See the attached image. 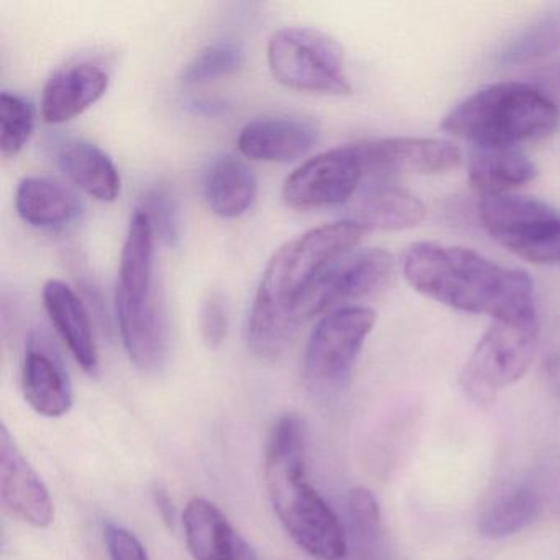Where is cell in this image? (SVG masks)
<instances>
[{
  "label": "cell",
  "mask_w": 560,
  "mask_h": 560,
  "mask_svg": "<svg viewBox=\"0 0 560 560\" xmlns=\"http://www.w3.org/2000/svg\"><path fill=\"white\" fill-rule=\"evenodd\" d=\"M363 231L343 219L319 225L281 245L265 267L245 327L257 359L277 360L310 319V301L330 267L355 252Z\"/></svg>",
  "instance_id": "obj_1"
},
{
  "label": "cell",
  "mask_w": 560,
  "mask_h": 560,
  "mask_svg": "<svg viewBox=\"0 0 560 560\" xmlns=\"http://www.w3.org/2000/svg\"><path fill=\"white\" fill-rule=\"evenodd\" d=\"M402 271L418 293L452 310L506 323L537 319L529 275L470 248L419 242L406 252Z\"/></svg>",
  "instance_id": "obj_2"
},
{
  "label": "cell",
  "mask_w": 560,
  "mask_h": 560,
  "mask_svg": "<svg viewBox=\"0 0 560 560\" xmlns=\"http://www.w3.org/2000/svg\"><path fill=\"white\" fill-rule=\"evenodd\" d=\"M264 470L271 506L291 539L314 559H347L346 527L307 478L300 416H283L271 429Z\"/></svg>",
  "instance_id": "obj_3"
},
{
  "label": "cell",
  "mask_w": 560,
  "mask_h": 560,
  "mask_svg": "<svg viewBox=\"0 0 560 560\" xmlns=\"http://www.w3.org/2000/svg\"><path fill=\"white\" fill-rule=\"evenodd\" d=\"M559 106L520 81L491 84L458 103L442 130L474 147H520L556 132Z\"/></svg>",
  "instance_id": "obj_4"
},
{
  "label": "cell",
  "mask_w": 560,
  "mask_h": 560,
  "mask_svg": "<svg viewBox=\"0 0 560 560\" xmlns=\"http://www.w3.org/2000/svg\"><path fill=\"white\" fill-rule=\"evenodd\" d=\"M267 60L275 81L290 90L330 96L352 91L342 45L319 28H281L268 42Z\"/></svg>",
  "instance_id": "obj_5"
},
{
  "label": "cell",
  "mask_w": 560,
  "mask_h": 560,
  "mask_svg": "<svg viewBox=\"0 0 560 560\" xmlns=\"http://www.w3.org/2000/svg\"><path fill=\"white\" fill-rule=\"evenodd\" d=\"M481 224L511 254L537 265L560 264V212L529 196H483Z\"/></svg>",
  "instance_id": "obj_6"
},
{
  "label": "cell",
  "mask_w": 560,
  "mask_h": 560,
  "mask_svg": "<svg viewBox=\"0 0 560 560\" xmlns=\"http://www.w3.org/2000/svg\"><path fill=\"white\" fill-rule=\"evenodd\" d=\"M539 343V323L494 320L462 370L460 385L478 405H491L498 392L529 370Z\"/></svg>",
  "instance_id": "obj_7"
},
{
  "label": "cell",
  "mask_w": 560,
  "mask_h": 560,
  "mask_svg": "<svg viewBox=\"0 0 560 560\" xmlns=\"http://www.w3.org/2000/svg\"><path fill=\"white\" fill-rule=\"evenodd\" d=\"M375 323V311L363 306L342 307L320 317L304 352V378L317 388L343 385Z\"/></svg>",
  "instance_id": "obj_8"
},
{
  "label": "cell",
  "mask_w": 560,
  "mask_h": 560,
  "mask_svg": "<svg viewBox=\"0 0 560 560\" xmlns=\"http://www.w3.org/2000/svg\"><path fill=\"white\" fill-rule=\"evenodd\" d=\"M365 178L353 145L319 153L298 166L283 186V199L296 211L332 208L349 201Z\"/></svg>",
  "instance_id": "obj_9"
},
{
  "label": "cell",
  "mask_w": 560,
  "mask_h": 560,
  "mask_svg": "<svg viewBox=\"0 0 560 560\" xmlns=\"http://www.w3.org/2000/svg\"><path fill=\"white\" fill-rule=\"evenodd\" d=\"M393 271L395 258L382 248L352 252L320 278L311 296L310 319L373 296L389 283Z\"/></svg>",
  "instance_id": "obj_10"
},
{
  "label": "cell",
  "mask_w": 560,
  "mask_h": 560,
  "mask_svg": "<svg viewBox=\"0 0 560 560\" xmlns=\"http://www.w3.org/2000/svg\"><path fill=\"white\" fill-rule=\"evenodd\" d=\"M155 232L149 218L136 209L120 254L116 284L117 320L140 319L162 313L155 293Z\"/></svg>",
  "instance_id": "obj_11"
},
{
  "label": "cell",
  "mask_w": 560,
  "mask_h": 560,
  "mask_svg": "<svg viewBox=\"0 0 560 560\" xmlns=\"http://www.w3.org/2000/svg\"><path fill=\"white\" fill-rule=\"evenodd\" d=\"M362 163L363 175L385 178L393 175H435L460 166L462 152L454 143L439 139L363 140L352 143Z\"/></svg>",
  "instance_id": "obj_12"
},
{
  "label": "cell",
  "mask_w": 560,
  "mask_h": 560,
  "mask_svg": "<svg viewBox=\"0 0 560 560\" xmlns=\"http://www.w3.org/2000/svg\"><path fill=\"white\" fill-rule=\"evenodd\" d=\"M0 500L11 516L35 529H47L55 521L47 485L5 425L0 428Z\"/></svg>",
  "instance_id": "obj_13"
},
{
  "label": "cell",
  "mask_w": 560,
  "mask_h": 560,
  "mask_svg": "<svg viewBox=\"0 0 560 560\" xmlns=\"http://www.w3.org/2000/svg\"><path fill=\"white\" fill-rule=\"evenodd\" d=\"M319 139L316 124L301 117L273 116L252 120L238 133L237 147L254 162L290 163L306 155Z\"/></svg>",
  "instance_id": "obj_14"
},
{
  "label": "cell",
  "mask_w": 560,
  "mask_h": 560,
  "mask_svg": "<svg viewBox=\"0 0 560 560\" xmlns=\"http://www.w3.org/2000/svg\"><path fill=\"white\" fill-rule=\"evenodd\" d=\"M183 527L195 560H258L250 544L224 513L206 498L195 497L183 511Z\"/></svg>",
  "instance_id": "obj_15"
},
{
  "label": "cell",
  "mask_w": 560,
  "mask_h": 560,
  "mask_svg": "<svg viewBox=\"0 0 560 560\" xmlns=\"http://www.w3.org/2000/svg\"><path fill=\"white\" fill-rule=\"evenodd\" d=\"M109 88V74L90 61L61 68L45 84L40 113L45 122L57 126L90 109Z\"/></svg>",
  "instance_id": "obj_16"
},
{
  "label": "cell",
  "mask_w": 560,
  "mask_h": 560,
  "mask_svg": "<svg viewBox=\"0 0 560 560\" xmlns=\"http://www.w3.org/2000/svg\"><path fill=\"white\" fill-rule=\"evenodd\" d=\"M25 401L44 418H63L73 408V388L58 357L42 337H34L22 365Z\"/></svg>",
  "instance_id": "obj_17"
},
{
  "label": "cell",
  "mask_w": 560,
  "mask_h": 560,
  "mask_svg": "<svg viewBox=\"0 0 560 560\" xmlns=\"http://www.w3.org/2000/svg\"><path fill=\"white\" fill-rule=\"evenodd\" d=\"M44 306L58 336L67 343L78 365L96 375L100 353L90 313L77 291L61 280H48L44 287Z\"/></svg>",
  "instance_id": "obj_18"
},
{
  "label": "cell",
  "mask_w": 560,
  "mask_h": 560,
  "mask_svg": "<svg viewBox=\"0 0 560 560\" xmlns=\"http://www.w3.org/2000/svg\"><path fill=\"white\" fill-rule=\"evenodd\" d=\"M15 209L25 224L44 231H57L77 221L83 201L77 191L47 176H28L19 183Z\"/></svg>",
  "instance_id": "obj_19"
},
{
  "label": "cell",
  "mask_w": 560,
  "mask_h": 560,
  "mask_svg": "<svg viewBox=\"0 0 560 560\" xmlns=\"http://www.w3.org/2000/svg\"><path fill=\"white\" fill-rule=\"evenodd\" d=\"M347 219L365 232L406 231L425 219V206L418 196L398 186L378 185L352 202Z\"/></svg>",
  "instance_id": "obj_20"
},
{
  "label": "cell",
  "mask_w": 560,
  "mask_h": 560,
  "mask_svg": "<svg viewBox=\"0 0 560 560\" xmlns=\"http://www.w3.org/2000/svg\"><path fill=\"white\" fill-rule=\"evenodd\" d=\"M57 163L74 186L101 202H113L120 195L116 163L94 143L68 139L57 150Z\"/></svg>",
  "instance_id": "obj_21"
},
{
  "label": "cell",
  "mask_w": 560,
  "mask_h": 560,
  "mask_svg": "<svg viewBox=\"0 0 560 560\" xmlns=\"http://www.w3.org/2000/svg\"><path fill=\"white\" fill-rule=\"evenodd\" d=\"M257 178L241 156H215L205 176V198L209 209L222 219L241 218L257 196Z\"/></svg>",
  "instance_id": "obj_22"
},
{
  "label": "cell",
  "mask_w": 560,
  "mask_h": 560,
  "mask_svg": "<svg viewBox=\"0 0 560 560\" xmlns=\"http://www.w3.org/2000/svg\"><path fill=\"white\" fill-rule=\"evenodd\" d=\"M536 176L537 166L517 147H474L468 156V179L485 196L506 195Z\"/></svg>",
  "instance_id": "obj_23"
},
{
  "label": "cell",
  "mask_w": 560,
  "mask_h": 560,
  "mask_svg": "<svg viewBox=\"0 0 560 560\" xmlns=\"http://www.w3.org/2000/svg\"><path fill=\"white\" fill-rule=\"evenodd\" d=\"M347 557L350 560H388L382 510L375 494L355 487L347 497Z\"/></svg>",
  "instance_id": "obj_24"
},
{
  "label": "cell",
  "mask_w": 560,
  "mask_h": 560,
  "mask_svg": "<svg viewBox=\"0 0 560 560\" xmlns=\"http://www.w3.org/2000/svg\"><path fill=\"white\" fill-rule=\"evenodd\" d=\"M539 508V497L530 488L508 485L481 511L478 533L488 539L513 536L536 520Z\"/></svg>",
  "instance_id": "obj_25"
},
{
  "label": "cell",
  "mask_w": 560,
  "mask_h": 560,
  "mask_svg": "<svg viewBox=\"0 0 560 560\" xmlns=\"http://www.w3.org/2000/svg\"><path fill=\"white\" fill-rule=\"evenodd\" d=\"M557 50H560V2L547 8L511 37L498 51L497 61L501 67H520L542 60Z\"/></svg>",
  "instance_id": "obj_26"
},
{
  "label": "cell",
  "mask_w": 560,
  "mask_h": 560,
  "mask_svg": "<svg viewBox=\"0 0 560 560\" xmlns=\"http://www.w3.org/2000/svg\"><path fill=\"white\" fill-rule=\"evenodd\" d=\"M35 126V109L21 94H0V152L5 159L19 155L31 140Z\"/></svg>",
  "instance_id": "obj_27"
},
{
  "label": "cell",
  "mask_w": 560,
  "mask_h": 560,
  "mask_svg": "<svg viewBox=\"0 0 560 560\" xmlns=\"http://www.w3.org/2000/svg\"><path fill=\"white\" fill-rule=\"evenodd\" d=\"M244 63V54L237 45L229 42L208 45L183 68V86H198L218 78L237 73Z\"/></svg>",
  "instance_id": "obj_28"
},
{
  "label": "cell",
  "mask_w": 560,
  "mask_h": 560,
  "mask_svg": "<svg viewBox=\"0 0 560 560\" xmlns=\"http://www.w3.org/2000/svg\"><path fill=\"white\" fill-rule=\"evenodd\" d=\"M137 209L149 218L155 237L168 247H178L182 241V221L175 196L166 188H152L140 198Z\"/></svg>",
  "instance_id": "obj_29"
},
{
  "label": "cell",
  "mask_w": 560,
  "mask_h": 560,
  "mask_svg": "<svg viewBox=\"0 0 560 560\" xmlns=\"http://www.w3.org/2000/svg\"><path fill=\"white\" fill-rule=\"evenodd\" d=\"M199 327L209 349H218L229 332L228 304L219 293H211L199 310Z\"/></svg>",
  "instance_id": "obj_30"
},
{
  "label": "cell",
  "mask_w": 560,
  "mask_h": 560,
  "mask_svg": "<svg viewBox=\"0 0 560 560\" xmlns=\"http://www.w3.org/2000/svg\"><path fill=\"white\" fill-rule=\"evenodd\" d=\"M104 539L110 560H149V553L139 537L119 524H107L104 527Z\"/></svg>",
  "instance_id": "obj_31"
},
{
  "label": "cell",
  "mask_w": 560,
  "mask_h": 560,
  "mask_svg": "<svg viewBox=\"0 0 560 560\" xmlns=\"http://www.w3.org/2000/svg\"><path fill=\"white\" fill-rule=\"evenodd\" d=\"M530 86L536 88L540 94L552 101L556 106L560 104V58L546 65V67L537 68L529 80L526 81Z\"/></svg>",
  "instance_id": "obj_32"
},
{
  "label": "cell",
  "mask_w": 560,
  "mask_h": 560,
  "mask_svg": "<svg viewBox=\"0 0 560 560\" xmlns=\"http://www.w3.org/2000/svg\"><path fill=\"white\" fill-rule=\"evenodd\" d=\"M547 385L560 398V340L550 350L546 362Z\"/></svg>",
  "instance_id": "obj_33"
},
{
  "label": "cell",
  "mask_w": 560,
  "mask_h": 560,
  "mask_svg": "<svg viewBox=\"0 0 560 560\" xmlns=\"http://www.w3.org/2000/svg\"><path fill=\"white\" fill-rule=\"evenodd\" d=\"M153 500H155L160 516L163 517V521L168 526H173V523H175V504H173L166 488H163L162 485H155V488H153Z\"/></svg>",
  "instance_id": "obj_34"
}]
</instances>
